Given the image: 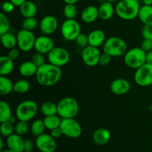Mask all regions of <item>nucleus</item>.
<instances>
[{
    "mask_svg": "<svg viewBox=\"0 0 152 152\" xmlns=\"http://www.w3.org/2000/svg\"><path fill=\"white\" fill-rule=\"evenodd\" d=\"M62 76V70L59 67L50 63H45L38 68L36 78L40 86L49 87L59 83Z\"/></svg>",
    "mask_w": 152,
    "mask_h": 152,
    "instance_id": "nucleus-1",
    "label": "nucleus"
},
{
    "mask_svg": "<svg viewBox=\"0 0 152 152\" xmlns=\"http://www.w3.org/2000/svg\"><path fill=\"white\" fill-rule=\"evenodd\" d=\"M140 7L138 0H120L115 6V13L123 20H133L138 17Z\"/></svg>",
    "mask_w": 152,
    "mask_h": 152,
    "instance_id": "nucleus-2",
    "label": "nucleus"
},
{
    "mask_svg": "<svg viewBox=\"0 0 152 152\" xmlns=\"http://www.w3.org/2000/svg\"><path fill=\"white\" fill-rule=\"evenodd\" d=\"M80 106L74 98L67 96L57 104V114L62 119L74 118L78 114Z\"/></svg>",
    "mask_w": 152,
    "mask_h": 152,
    "instance_id": "nucleus-3",
    "label": "nucleus"
},
{
    "mask_svg": "<svg viewBox=\"0 0 152 152\" xmlns=\"http://www.w3.org/2000/svg\"><path fill=\"white\" fill-rule=\"evenodd\" d=\"M127 44L123 39L117 37H111L105 40L103 45V52L111 57L124 56L127 52Z\"/></svg>",
    "mask_w": 152,
    "mask_h": 152,
    "instance_id": "nucleus-4",
    "label": "nucleus"
},
{
    "mask_svg": "<svg viewBox=\"0 0 152 152\" xmlns=\"http://www.w3.org/2000/svg\"><path fill=\"white\" fill-rule=\"evenodd\" d=\"M38 105L34 100H25L17 105L15 111L16 117L20 121L28 122L32 120L38 112Z\"/></svg>",
    "mask_w": 152,
    "mask_h": 152,
    "instance_id": "nucleus-5",
    "label": "nucleus"
},
{
    "mask_svg": "<svg viewBox=\"0 0 152 152\" xmlns=\"http://www.w3.org/2000/svg\"><path fill=\"white\" fill-rule=\"evenodd\" d=\"M124 62L129 68L137 70L146 63V52L140 47L132 48L124 55Z\"/></svg>",
    "mask_w": 152,
    "mask_h": 152,
    "instance_id": "nucleus-6",
    "label": "nucleus"
},
{
    "mask_svg": "<svg viewBox=\"0 0 152 152\" xmlns=\"http://www.w3.org/2000/svg\"><path fill=\"white\" fill-rule=\"evenodd\" d=\"M81 33V26L78 21L74 19H65L61 25V34L65 40L74 41Z\"/></svg>",
    "mask_w": 152,
    "mask_h": 152,
    "instance_id": "nucleus-7",
    "label": "nucleus"
},
{
    "mask_svg": "<svg viewBox=\"0 0 152 152\" xmlns=\"http://www.w3.org/2000/svg\"><path fill=\"white\" fill-rule=\"evenodd\" d=\"M48 59L49 63L61 68L68 63L70 61V53L64 48L54 47L48 53Z\"/></svg>",
    "mask_w": 152,
    "mask_h": 152,
    "instance_id": "nucleus-8",
    "label": "nucleus"
},
{
    "mask_svg": "<svg viewBox=\"0 0 152 152\" xmlns=\"http://www.w3.org/2000/svg\"><path fill=\"white\" fill-rule=\"evenodd\" d=\"M59 127L63 135L70 138H78L83 133L81 126L74 118L62 119Z\"/></svg>",
    "mask_w": 152,
    "mask_h": 152,
    "instance_id": "nucleus-9",
    "label": "nucleus"
},
{
    "mask_svg": "<svg viewBox=\"0 0 152 152\" xmlns=\"http://www.w3.org/2000/svg\"><path fill=\"white\" fill-rule=\"evenodd\" d=\"M17 45L19 49L23 52H28L34 48L36 37L31 31L22 29L16 34Z\"/></svg>",
    "mask_w": 152,
    "mask_h": 152,
    "instance_id": "nucleus-10",
    "label": "nucleus"
},
{
    "mask_svg": "<svg viewBox=\"0 0 152 152\" xmlns=\"http://www.w3.org/2000/svg\"><path fill=\"white\" fill-rule=\"evenodd\" d=\"M134 82L138 86L148 87L152 85V64L145 63L137 68L134 74Z\"/></svg>",
    "mask_w": 152,
    "mask_h": 152,
    "instance_id": "nucleus-11",
    "label": "nucleus"
},
{
    "mask_svg": "<svg viewBox=\"0 0 152 152\" xmlns=\"http://www.w3.org/2000/svg\"><path fill=\"white\" fill-rule=\"evenodd\" d=\"M35 145L37 149L41 152H54L57 147L55 138L50 134L45 133L37 137Z\"/></svg>",
    "mask_w": 152,
    "mask_h": 152,
    "instance_id": "nucleus-12",
    "label": "nucleus"
},
{
    "mask_svg": "<svg viewBox=\"0 0 152 152\" xmlns=\"http://www.w3.org/2000/svg\"><path fill=\"white\" fill-rule=\"evenodd\" d=\"M101 54L98 48L88 45L83 49L82 59L87 66L94 67L99 64Z\"/></svg>",
    "mask_w": 152,
    "mask_h": 152,
    "instance_id": "nucleus-13",
    "label": "nucleus"
},
{
    "mask_svg": "<svg viewBox=\"0 0 152 152\" xmlns=\"http://www.w3.org/2000/svg\"><path fill=\"white\" fill-rule=\"evenodd\" d=\"M59 22L57 19L51 15L44 16L39 23L40 31L45 35H50L53 34L57 30Z\"/></svg>",
    "mask_w": 152,
    "mask_h": 152,
    "instance_id": "nucleus-14",
    "label": "nucleus"
},
{
    "mask_svg": "<svg viewBox=\"0 0 152 152\" xmlns=\"http://www.w3.org/2000/svg\"><path fill=\"white\" fill-rule=\"evenodd\" d=\"M54 47V42L48 35L44 34L36 39L34 49L38 53L48 54Z\"/></svg>",
    "mask_w": 152,
    "mask_h": 152,
    "instance_id": "nucleus-15",
    "label": "nucleus"
},
{
    "mask_svg": "<svg viewBox=\"0 0 152 152\" xmlns=\"http://www.w3.org/2000/svg\"><path fill=\"white\" fill-rule=\"evenodd\" d=\"M110 89L115 95L122 96L126 94L130 91L131 84L126 79L118 78L113 80L110 86Z\"/></svg>",
    "mask_w": 152,
    "mask_h": 152,
    "instance_id": "nucleus-16",
    "label": "nucleus"
},
{
    "mask_svg": "<svg viewBox=\"0 0 152 152\" xmlns=\"http://www.w3.org/2000/svg\"><path fill=\"white\" fill-rule=\"evenodd\" d=\"M25 140L22 137V136L13 133L10 136L7 137L6 140V144L9 149L16 152H24L25 147H24Z\"/></svg>",
    "mask_w": 152,
    "mask_h": 152,
    "instance_id": "nucleus-17",
    "label": "nucleus"
},
{
    "mask_svg": "<svg viewBox=\"0 0 152 152\" xmlns=\"http://www.w3.org/2000/svg\"><path fill=\"white\" fill-rule=\"evenodd\" d=\"M111 132L105 128H99L92 134V140L98 145H105L111 140Z\"/></svg>",
    "mask_w": 152,
    "mask_h": 152,
    "instance_id": "nucleus-18",
    "label": "nucleus"
},
{
    "mask_svg": "<svg viewBox=\"0 0 152 152\" xmlns=\"http://www.w3.org/2000/svg\"><path fill=\"white\" fill-rule=\"evenodd\" d=\"M99 17V9L94 5L87 6L81 13V19L85 23H93Z\"/></svg>",
    "mask_w": 152,
    "mask_h": 152,
    "instance_id": "nucleus-19",
    "label": "nucleus"
},
{
    "mask_svg": "<svg viewBox=\"0 0 152 152\" xmlns=\"http://www.w3.org/2000/svg\"><path fill=\"white\" fill-rule=\"evenodd\" d=\"M89 45L99 48L102 45H104L105 40V34L103 31L100 29H96L89 33L88 35Z\"/></svg>",
    "mask_w": 152,
    "mask_h": 152,
    "instance_id": "nucleus-20",
    "label": "nucleus"
},
{
    "mask_svg": "<svg viewBox=\"0 0 152 152\" xmlns=\"http://www.w3.org/2000/svg\"><path fill=\"white\" fill-rule=\"evenodd\" d=\"M98 9L99 18L102 20H108L111 19L115 13V7L113 5V3L108 1H104L101 3Z\"/></svg>",
    "mask_w": 152,
    "mask_h": 152,
    "instance_id": "nucleus-21",
    "label": "nucleus"
},
{
    "mask_svg": "<svg viewBox=\"0 0 152 152\" xmlns=\"http://www.w3.org/2000/svg\"><path fill=\"white\" fill-rule=\"evenodd\" d=\"M19 12L25 18L35 17L37 13V7L35 3L32 1L27 0L19 7Z\"/></svg>",
    "mask_w": 152,
    "mask_h": 152,
    "instance_id": "nucleus-22",
    "label": "nucleus"
},
{
    "mask_svg": "<svg viewBox=\"0 0 152 152\" xmlns=\"http://www.w3.org/2000/svg\"><path fill=\"white\" fill-rule=\"evenodd\" d=\"M19 73L25 77H31L36 75L38 67L32 61H25L19 66Z\"/></svg>",
    "mask_w": 152,
    "mask_h": 152,
    "instance_id": "nucleus-23",
    "label": "nucleus"
},
{
    "mask_svg": "<svg viewBox=\"0 0 152 152\" xmlns=\"http://www.w3.org/2000/svg\"><path fill=\"white\" fill-rule=\"evenodd\" d=\"M138 18L144 25H152V5L141 6Z\"/></svg>",
    "mask_w": 152,
    "mask_h": 152,
    "instance_id": "nucleus-24",
    "label": "nucleus"
},
{
    "mask_svg": "<svg viewBox=\"0 0 152 152\" xmlns=\"http://www.w3.org/2000/svg\"><path fill=\"white\" fill-rule=\"evenodd\" d=\"M14 68L13 59L8 56H1L0 57V74L1 76H7L10 74Z\"/></svg>",
    "mask_w": 152,
    "mask_h": 152,
    "instance_id": "nucleus-25",
    "label": "nucleus"
},
{
    "mask_svg": "<svg viewBox=\"0 0 152 152\" xmlns=\"http://www.w3.org/2000/svg\"><path fill=\"white\" fill-rule=\"evenodd\" d=\"M1 42L3 47L10 50L17 45V38L12 33L7 32L1 35Z\"/></svg>",
    "mask_w": 152,
    "mask_h": 152,
    "instance_id": "nucleus-26",
    "label": "nucleus"
},
{
    "mask_svg": "<svg viewBox=\"0 0 152 152\" xmlns=\"http://www.w3.org/2000/svg\"><path fill=\"white\" fill-rule=\"evenodd\" d=\"M13 84L6 76L0 77V93L2 96L8 95L13 91Z\"/></svg>",
    "mask_w": 152,
    "mask_h": 152,
    "instance_id": "nucleus-27",
    "label": "nucleus"
},
{
    "mask_svg": "<svg viewBox=\"0 0 152 152\" xmlns=\"http://www.w3.org/2000/svg\"><path fill=\"white\" fill-rule=\"evenodd\" d=\"M43 121H44L46 129L51 131L60 126L62 118L58 114H55V115L45 117Z\"/></svg>",
    "mask_w": 152,
    "mask_h": 152,
    "instance_id": "nucleus-28",
    "label": "nucleus"
},
{
    "mask_svg": "<svg viewBox=\"0 0 152 152\" xmlns=\"http://www.w3.org/2000/svg\"><path fill=\"white\" fill-rule=\"evenodd\" d=\"M40 111L45 117L57 114V104L50 101L43 102L40 107Z\"/></svg>",
    "mask_w": 152,
    "mask_h": 152,
    "instance_id": "nucleus-29",
    "label": "nucleus"
},
{
    "mask_svg": "<svg viewBox=\"0 0 152 152\" xmlns=\"http://www.w3.org/2000/svg\"><path fill=\"white\" fill-rule=\"evenodd\" d=\"M12 117V111L10 105L5 101L0 102V123L9 121Z\"/></svg>",
    "mask_w": 152,
    "mask_h": 152,
    "instance_id": "nucleus-30",
    "label": "nucleus"
},
{
    "mask_svg": "<svg viewBox=\"0 0 152 152\" xmlns=\"http://www.w3.org/2000/svg\"><path fill=\"white\" fill-rule=\"evenodd\" d=\"M30 88L31 85L29 82L25 80H19L13 84V91L19 94H23L30 90Z\"/></svg>",
    "mask_w": 152,
    "mask_h": 152,
    "instance_id": "nucleus-31",
    "label": "nucleus"
},
{
    "mask_svg": "<svg viewBox=\"0 0 152 152\" xmlns=\"http://www.w3.org/2000/svg\"><path fill=\"white\" fill-rule=\"evenodd\" d=\"M45 129L44 121L42 120H36L35 121L33 122L31 126V133L35 137H38L42 134Z\"/></svg>",
    "mask_w": 152,
    "mask_h": 152,
    "instance_id": "nucleus-32",
    "label": "nucleus"
},
{
    "mask_svg": "<svg viewBox=\"0 0 152 152\" xmlns=\"http://www.w3.org/2000/svg\"><path fill=\"white\" fill-rule=\"evenodd\" d=\"M77 7L75 4H65L63 7V15L67 19H74L77 16Z\"/></svg>",
    "mask_w": 152,
    "mask_h": 152,
    "instance_id": "nucleus-33",
    "label": "nucleus"
},
{
    "mask_svg": "<svg viewBox=\"0 0 152 152\" xmlns=\"http://www.w3.org/2000/svg\"><path fill=\"white\" fill-rule=\"evenodd\" d=\"M0 132L1 134L4 137L10 136L15 132V126L10 121H6L1 123L0 126Z\"/></svg>",
    "mask_w": 152,
    "mask_h": 152,
    "instance_id": "nucleus-34",
    "label": "nucleus"
},
{
    "mask_svg": "<svg viewBox=\"0 0 152 152\" xmlns=\"http://www.w3.org/2000/svg\"><path fill=\"white\" fill-rule=\"evenodd\" d=\"M10 27V20L6 16L5 13L1 12L0 13V35H2L5 33L9 32Z\"/></svg>",
    "mask_w": 152,
    "mask_h": 152,
    "instance_id": "nucleus-35",
    "label": "nucleus"
},
{
    "mask_svg": "<svg viewBox=\"0 0 152 152\" xmlns=\"http://www.w3.org/2000/svg\"><path fill=\"white\" fill-rule=\"evenodd\" d=\"M38 25V21L35 17L25 18L22 23V28L27 31H32Z\"/></svg>",
    "mask_w": 152,
    "mask_h": 152,
    "instance_id": "nucleus-36",
    "label": "nucleus"
},
{
    "mask_svg": "<svg viewBox=\"0 0 152 152\" xmlns=\"http://www.w3.org/2000/svg\"><path fill=\"white\" fill-rule=\"evenodd\" d=\"M29 126H28V122L25 121H19L15 124V133L20 136L26 134L27 132H28Z\"/></svg>",
    "mask_w": 152,
    "mask_h": 152,
    "instance_id": "nucleus-37",
    "label": "nucleus"
},
{
    "mask_svg": "<svg viewBox=\"0 0 152 152\" xmlns=\"http://www.w3.org/2000/svg\"><path fill=\"white\" fill-rule=\"evenodd\" d=\"M74 41L79 47L83 49L89 45L88 36L86 35V34H83V33H80Z\"/></svg>",
    "mask_w": 152,
    "mask_h": 152,
    "instance_id": "nucleus-38",
    "label": "nucleus"
},
{
    "mask_svg": "<svg viewBox=\"0 0 152 152\" xmlns=\"http://www.w3.org/2000/svg\"><path fill=\"white\" fill-rule=\"evenodd\" d=\"M31 61H32L38 68L42 66V65H43L44 64H45V59L44 57V54L38 53V52H37V53H34V54L33 55Z\"/></svg>",
    "mask_w": 152,
    "mask_h": 152,
    "instance_id": "nucleus-39",
    "label": "nucleus"
},
{
    "mask_svg": "<svg viewBox=\"0 0 152 152\" xmlns=\"http://www.w3.org/2000/svg\"><path fill=\"white\" fill-rule=\"evenodd\" d=\"M15 7L16 6L13 4L10 1H4L2 4H1V10L4 13H10L13 11Z\"/></svg>",
    "mask_w": 152,
    "mask_h": 152,
    "instance_id": "nucleus-40",
    "label": "nucleus"
},
{
    "mask_svg": "<svg viewBox=\"0 0 152 152\" xmlns=\"http://www.w3.org/2000/svg\"><path fill=\"white\" fill-rule=\"evenodd\" d=\"M142 36L144 39L152 40V25H144L142 30Z\"/></svg>",
    "mask_w": 152,
    "mask_h": 152,
    "instance_id": "nucleus-41",
    "label": "nucleus"
},
{
    "mask_svg": "<svg viewBox=\"0 0 152 152\" xmlns=\"http://www.w3.org/2000/svg\"><path fill=\"white\" fill-rule=\"evenodd\" d=\"M111 56L110 55H108V53H102L100 56V58H99V64L102 66H106L108 64L111 62Z\"/></svg>",
    "mask_w": 152,
    "mask_h": 152,
    "instance_id": "nucleus-42",
    "label": "nucleus"
},
{
    "mask_svg": "<svg viewBox=\"0 0 152 152\" xmlns=\"http://www.w3.org/2000/svg\"><path fill=\"white\" fill-rule=\"evenodd\" d=\"M140 48L147 53V52L152 50V40L148 39H144L143 41L141 42Z\"/></svg>",
    "mask_w": 152,
    "mask_h": 152,
    "instance_id": "nucleus-43",
    "label": "nucleus"
},
{
    "mask_svg": "<svg viewBox=\"0 0 152 152\" xmlns=\"http://www.w3.org/2000/svg\"><path fill=\"white\" fill-rule=\"evenodd\" d=\"M7 56H8L10 59H13V61L16 60L19 56V50H18L16 48L10 49L8 51V53H7Z\"/></svg>",
    "mask_w": 152,
    "mask_h": 152,
    "instance_id": "nucleus-44",
    "label": "nucleus"
},
{
    "mask_svg": "<svg viewBox=\"0 0 152 152\" xmlns=\"http://www.w3.org/2000/svg\"><path fill=\"white\" fill-rule=\"evenodd\" d=\"M24 147H25V151H33L34 148V142L30 139L25 140Z\"/></svg>",
    "mask_w": 152,
    "mask_h": 152,
    "instance_id": "nucleus-45",
    "label": "nucleus"
},
{
    "mask_svg": "<svg viewBox=\"0 0 152 152\" xmlns=\"http://www.w3.org/2000/svg\"><path fill=\"white\" fill-rule=\"evenodd\" d=\"M50 135H51L53 138L56 139V138L60 137L62 135H63V134H62V130H61L60 127H58L50 131Z\"/></svg>",
    "mask_w": 152,
    "mask_h": 152,
    "instance_id": "nucleus-46",
    "label": "nucleus"
},
{
    "mask_svg": "<svg viewBox=\"0 0 152 152\" xmlns=\"http://www.w3.org/2000/svg\"><path fill=\"white\" fill-rule=\"evenodd\" d=\"M9 1H11L16 7H20V6L22 5L24 2H25L27 0H9Z\"/></svg>",
    "mask_w": 152,
    "mask_h": 152,
    "instance_id": "nucleus-47",
    "label": "nucleus"
},
{
    "mask_svg": "<svg viewBox=\"0 0 152 152\" xmlns=\"http://www.w3.org/2000/svg\"><path fill=\"white\" fill-rule=\"evenodd\" d=\"M146 62L152 64V50H150L146 53Z\"/></svg>",
    "mask_w": 152,
    "mask_h": 152,
    "instance_id": "nucleus-48",
    "label": "nucleus"
},
{
    "mask_svg": "<svg viewBox=\"0 0 152 152\" xmlns=\"http://www.w3.org/2000/svg\"><path fill=\"white\" fill-rule=\"evenodd\" d=\"M9 121H10L11 123H13V125H15L16 123H17L18 121H19V120H18V118L16 117V115H15V116L12 115V117H10V120H9Z\"/></svg>",
    "mask_w": 152,
    "mask_h": 152,
    "instance_id": "nucleus-49",
    "label": "nucleus"
},
{
    "mask_svg": "<svg viewBox=\"0 0 152 152\" xmlns=\"http://www.w3.org/2000/svg\"><path fill=\"white\" fill-rule=\"evenodd\" d=\"M65 4H75L76 3L78 2L79 0H62Z\"/></svg>",
    "mask_w": 152,
    "mask_h": 152,
    "instance_id": "nucleus-50",
    "label": "nucleus"
},
{
    "mask_svg": "<svg viewBox=\"0 0 152 152\" xmlns=\"http://www.w3.org/2000/svg\"><path fill=\"white\" fill-rule=\"evenodd\" d=\"M144 5H152V0H142Z\"/></svg>",
    "mask_w": 152,
    "mask_h": 152,
    "instance_id": "nucleus-51",
    "label": "nucleus"
},
{
    "mask_svg": "<svg viewBox=\"0 0 152 152\" xmlns=\"http://www.w3.org/2000/svg\"><path fill=\"white\" fill-rule=\"evenodd\" d=\"M3 147H4V142H3L2 138L0 139V151H3Z\"/></svg>",
    "mask_w": 152,
    "mask_h": 152,
    "instance_id": "nucleus-52",
    "label": "nucleus"
},
{
    "mask_svg": "<svg viewBox=\"0 0 152 152\" xmlns=\"http://www.w3.org/2000/svg\"><path fill=\"white\" fill-rule=\"evenodd\" d=\"M1 152H16V151H12V150H10V149H6V150H3V151H1Z\"/></svg>",
    "mask_w": 152,
    "mask_h": 152,
    "instance_id": "nucleus-53",
    "label": "nucleus"
},
{
    "mask_svg": "<svg viewBox=\"0 0 152 152\" xmlns=\"http://www.w3.org/2000/svg\"><path fill=\"white\" fill-rule=\"evenodd\" d=\"M105 1H110V2H117V1H119L120 0H105Z\"/></svg>",
    "mask_w": 152,
    "mask_h": 152,
    "instance_id": "nucleus-54",
    "label": "nucleus"
},
{
    "mask_svg": "<svg viewBox=\"0 0 152 152\" xmlns=\"http://www.w3.org/2000/svg\"><path fill=\"white\" fill-rule=\"evenodd\" d=\"M24 152H34V151H24Z\"/></svg>",
    "mask_w": 152,
    "mask_h": 152,
    "instance_id": "nucleus-55",
    "label": "nucleus"
}]
</instances>
